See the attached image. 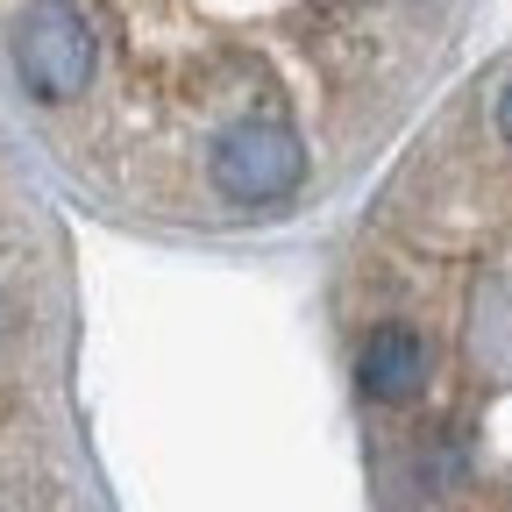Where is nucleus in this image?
Returning a JSON list of instances; mask_svg holds the SVG:
<instances>
[{"mask_svg":"<svg viewBox=\"0 0 512 512\" xmlns=\"http://www.w3.org/2000/svg\"><path fill=\"white\" fill-rule=\"evenodd\" d=\"M15 72L36 100H72L93 79V29L72 0H29L15 22Z\"/></svg>","mask_w":512,"mask_h":512,"instance_id":"obj_1","label":"nucleus"},{"mask_svg":"<svg viewBox=\"0 0 512 512\" xmlns=\"http://www.w3.org/2000/svg\"><path fill=\"white\" fill-rule=\"evenodd\" d=\"M207 171H214V192H221V200L271 207V200H285V192L299 185L306 150H299L292 128H278V121H242V128H228V136L214 143Z\"/></svg>","mask_w":512,"mask_h":512,"instance_id":"obj_2","label":"nucleus"},{"mask_svg":"<svg viewBox=\"0 0 512 512\" xmlns=\"http://www.w3.org/2000/svg\"><path fill=\"white\" fill-rule=\"evenodd\" d=\"M356 377L363 392L384 399V406H406L420 384H427V342L413 328H399V320H384V328H370L363 356H356Z\"/></svg>","mask_w":512,"mask_h":512,"instance_id":"obj_3","label":"nucleus"},{"mask_svg":"<svg viewBox=\"0 0 512 512\" xmlns=\"http://www.w3.org/2000/svg\"><path fill=\"white\" fill-rule=\"evenodd\" d=\"M498 136H505V143H512V86H505V93H498Z\"/></svg>","mask_w":512,"mask_h":512,"instance_id":"obj_4","label":"nucleus"}]
</instances>
